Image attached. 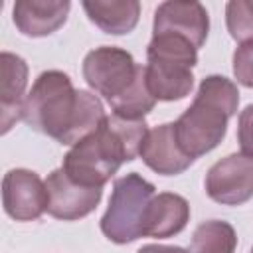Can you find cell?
<instances>
[{"instance_id": "7c38bea8", "label": "cell", "mask_w": 253, "mask_h": 253, "mask_svg": "<svg viewBox=\"0 0 253 253\" xmlns=\"http://www.w3.org/2000/svg\"><path fill=\"white\" fill-rule=\"evenodd\" d=\"M69 8V0H18L12 8V18L20 34L45 38L65 24Z\"/></svg>"}, {"instance_id": "5bb4252c", "label": "cell", "mask_w": 253, "mask_h": 253, "mask_svg": "<svg viewBox=\"0 0 253 253\" xmlns=\"http://www.w3.org/2000/svg\"><path fill=\"white\" fill-rule=\"evenodd\" d=\"M190 221V204L180 194L162 192L152 198L146 219H144V237H174Z\"/></svg>"}, {"instance_id": "30bf717a", "label": "cell", "mask_w": 253, "mask_h": 253, "mask_svg": "<svg viewBox=\"0 0 253 253\" xmlns=\"http://www.w3.org/2000/svg\"><path fill=\"white\" fill-rule=\"evenodd\" d=\"M49 194L47 213L55 219L75 221L89 215L103 198V188H87L67 178L63 168H55L45 178Z\"/></svg>"}, {"instance_id": "9a60e30c", "label": "cell", "mask_w": 253, "mask_h": 253, "mask_svg": "<svg viewBox=\"0 0 253 253\" xmlns=\"http://www.w3.org/2000/svg\"><path fill=\"white\" fill-rule=\"evenodd\" d=\"M83 10L105 34L123 36L136 28L140 4L136 0H85Z\"/></svg>"}, {"instance_id": "52a82bcc", "label": "cell", "mask_w": 253, "mask_h": 253, "mask_svg": "<svg viewBox=\"0 0 253 253\" xmlns=\"http://www.w3.org/2000/svg\"><path fill=\"white\" fill-rule=\"evenodd\" d=\"M206 194L223 206H241L253 198V156L245 152L217 160L206 174Z\"/></svg>"}, {"instance_id": "ac0fdd59", "label": "cell", "mask_w": 253, "mask_h": 253, "mask_svg": "<svg viewBox=\"0 0 253 253\" xmlns=\"http://www.w3.org/2000/svg\"><path fill=\"white\" fill-rule=\"evenodd\" d=\"M233 75L237 83L253 89V40L243 42L233 53Z\"/></svg>"}, {"instance_id": "7a4b0ae2", "label": "cell", "mask_w": 253, "mask_h": 253, "mask_svg": "<svg viewBox=\"0 0 253 253\" xmlns=\"http://www.w3.org/2000/svg\"><path fill=\"white\" fill-rule=\"evenodd\" d=\"M148 125L144 119L130 121L107 115L97 130L75 142L63 156V172L75 184L103 188L121 168L140 154Z\"/></svg>"}, {"instance_id": "ba28073f", "label": "cell", "mask_w": 253, "mask_h": 253, "mask_svg": "<svg viewBox=\"0 0 253 253\" xmlns=\"http://www.w3.org/2000/svg\"><path fill=\"white\" fill-rule=\"evenodd\" d=\"M2 206L16 221H34L42 217L49 206L45 182L26 168L8 170L2 178Z\"/></svg>"}, {"instance_id": "3957f363", "label": "cell", "mask_w": 253, "mask_h": 253, "mask_svg": "<svg viewBox=\"0 0 253 253\" xmlns=\"http://www.w3.org/2000/svg\"><path fill=\"white\" fill-rule=\"evenodd\" d=\"M83 79L105 97L117 117L138 121L156 105L146 85L144 65H138L132 53L123 47L101 45L91 49L83 59Z\"/></svg>"}, {"instance_id": "277c9868", "label": "cell", "mask_w": 253, "mask_h": 253, "mask_svg": "<svg viewBox=\"0 0 253 253\" xmlns=\"http://www.w3.org/2000/svg\"><path fill=\"white\" fill-rule=\"evenodd\" d=\"M237 85L223 75L202 79L192 105L174 123L176 140L190 158H200L213 150L227 132V121L237 113Z\"/></svg>"}, {"instance_id": "d6986e66", "label": "cell", "mask_w": 253, "mask_h": 253, "mask_svg": "<svg viewBox=\"0 0 253 253\" xmlns=\"http://www.w3.org/2000/svg\"><path fill=\"white\" fill-rule=\"evenodd\" d=\"M237 142L241 146V152L253 156V105H247L239 113V121H237Z\"/></svg>"}, {"instance_id": "9c48e42d", "label": "cell", "mask_w": 253, "mask_h": 253, "mask_svg": "<svg viewBox=\"0 0 253 253\" xmlns=\"http://www.w3.org/2000/svg\"><path fill=\"white\" fill-rule=\"evenodd\" d=\"M210 16L204 4L196 0H166L154 12L152 34H172L188 40L196 49L206 43Z\"/></svg>"}, {"instance_id": "44dd1931", "label": "cell", "mask_w": 253, "mask_h": 253, "mask_svg": "<svg viewBox=\"0 0 253 253\" xmlns=\"http://www.w3.org/2000/svg\"><path fill=\"white\" fill-rule=\"evenodd\" d=\"M249 253H253V247H251V251H249Z\"/></svg>"}, {"instance_id": "2e32d148", "label": "cell", "mask_w": 253, "mask_h": 253, "mask_svg": "<svg viewBox=\"0 0 253 253\" xmlns=\"http://www.w3.org/2000/svg\"><path fill=\"white\" fill-rule=\"evenodd\" d=\"M235 247L237 235L233 225L223 219H210L196 227L190 253H233Z\"/></svg>"}, {"instance_id": "8992f818", "label": "cell", "mask_w": 253, "mask_h": 253, "mask_svg": "<svg viewBox=\"0 0 253 253\" xmlns=\"http://www.w3.org/2000/svg\"><path fill=\"white\" fill-rule=\"evenodd\" d=\"M154 190V184L136 172L117 178L107 211L101 217L103 235L117 245H126L144 237V219Z\"/></svg>"}, {"instance_id": "ffe728a7", "label": "cell", "mask_w": 253, "mask_h": 253, "mask_svg": "<svg viewBox=\"0 0 253 253\" xmlns=\"http://www.w3.org/2000/svg\"><path fill=\"white\" fill-rule=\"evenodd\" d=\"M136 253H190L178 245H162V243H148V245H142Z\"/></svg>"}, {"instance_id": "e0dca14e", "label": "cell", "mask_w": 253, "mask_h": 253, "mask_svg": "<svg viewBox=\"0 0 253 253\" xmlns=\"http://www.w3.org/2000/svg\"><path fill=\"white\" fill-rule=\"evenodd\" d=\"M225 26L233 40H253V0H229L225 4Z\"/></svg>"}, {"instance_id": "8fae6325", "label": "cell", "mask_w": 253, "mask_h": 253, "mask_svg": "<svg viewBox=\"0 0 253 253\" xmlns=\"http://www.w3.org/2000/svg\"><path fill=\"white\" fill-rule=\"evenodd\" d=\"M142 162L162 176H176L188 170L194 158L186 156L176 140L174 123H164L148 130L142 140L140 154Z\"/></svg>"}, {"instance_id": "4fadbf2b", "label": "cell", "mask_w": 253, "mask_h": 253, "mask_svg": "<svg viewBox=\"0 0 253 253\" xmlns=\"http://www.w3.org/2000/svg\"><path fill=\"white\" fill-rule=\"evenodd\" d=\"M0 67H2V89H0L2 117H0V121H2V134H6L14 123L24 119L28 65L20 55L2 51Z\"/></svg>"}, {"instance_id": "5b68a950", "label": "cell", "mask_w": 253, "mask_h": 253, "mask_svg": "<svg viewBox=\"0 0 253 253\" xmlns=\"http://www.w3.org/2000/svg\"><path fill=\"white\" fill-rule=\"evenodd\" d=\"M146 57V85L156 101H180L190 95L198 49L188 40L172 34H152Z\"/></svg>"}, {"instance_id": "6da1fadb", "label": "cell", "mask_w": 253, "mask_h": 253, "mask_svg": "<svg viewBox=\"0 0 253 253\" xmlns=\"http://www.w3.org/2000/svg\"><path fill=\"white\" fill-rule=\"evenodd\" d=\"M103 103L85 89H75L69 75L49 69L38 75L24 101V121L59 144H75L105 119Z\"/></svg>"}]
</instances>
